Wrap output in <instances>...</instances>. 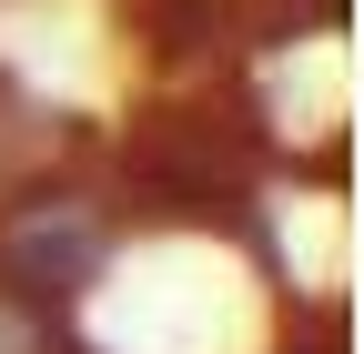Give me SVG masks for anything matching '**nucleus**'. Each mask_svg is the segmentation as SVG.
<instances>
[{
  "mask_svg": "<svg viewBox=\"0 0 364 354\" xmlns=\"http://www.w3.org/2000/svg\"><path fill=\"white\" fill-rule=\"evenodd\" d=\"M0 263H11V284H21V294H81V284H91V263H102V223H91V213H71V203L21 213L11 243H0Z\"/></svg>",
  "mask_w": 364,
  "mask_h": 354,
  "instance_id": "obj_1",
  "label": "nucleus"
},
{
  "mask_svg": "<svg viewBox=\"0 0 364 354\" xmlns=\"http://www.w3.org/2000/svg\"><path fill=\"white\" fill-rule=\"evenodd\" d=\"M314 354H334V344H314Z\"/></svg>",
  "mask_w": 364,
  "mask_h": 354,
  "instance_id": "obj_2",
  "label": "nucleus"
}]
</instances>
